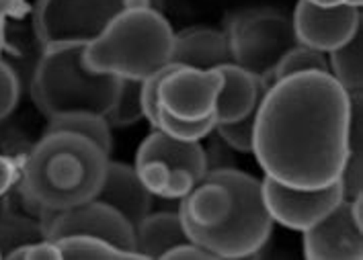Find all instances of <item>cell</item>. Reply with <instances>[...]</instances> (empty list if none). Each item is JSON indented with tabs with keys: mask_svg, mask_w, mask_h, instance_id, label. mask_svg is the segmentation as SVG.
I'll return each mask as SVG.
<instances>
[{
	"mask_svg": "<svg viewBox=\"0 0 363 260\" xmlns=\"http://www.w3.org/2000/svg\"><path fill=\"white\" fill-rule=\"evenodd\" d=\"M351 96L330 72L271 82L257 105L252 154L265 176L294 188L339 181L349 156Z\"/></svg>",
	"mask_w": 363,
	"mask_h": 260,
	"instance_id": "6da1fadb",
	"label": "cell"
},
{
	"mask_svg": "<svg viewBox=\"0 0 363 260\" xmlns=\"http://www.w3.org/2000/svg\"><path fill=\"white\" fill-rule=\"evenodd\" d=\"M109 154L70 131H45L29 152L21 191L45 211H64L93 201L103 185Z\"/></svg>",
	"mask_w": 363,
	"mask_h": 260,
	"instance_id": "7a4b0ae2",
	"label": "cell"
},
{
	"mask_svg": "<svg viewBox=\"0 0 363 260\" xmlns=\"http://www.w3.org/2000/svg\"><path fill=\"white\" fill-rule=\"evenodd\" d=\"M172 39L174 31L160 11H121L86 43L84 64L93 72L144 80L171 64Z\"/></svg>",
	"mask_w": 363,
	"mask_h": 260,
	"instance_id": "3957f363",
	"label": "cell"
},
{
	"mask_svg": "<svg viewBox=\"0 0 363 260\" xmlns=\"http://www.w3.org/2000/svg\"><path fill=\"white\" fill-rule=\"evenodd\" d=\"M86 43H57L43 47L33 80L31 96L48 119L72 113L107 115L113 107L121 78L93 72L84 64Z\"/></svg>",
	"mask_w": 363,
	"mask_h": 260,
	"instance_id": "277c9868",
	"label": "cell"
},
{
	"mask_svg": "<svg viewBox=\"0 0 363 260\" xmlns=\"http://www.w3.org/2000/svg\"><path fill=\"white\" fill-rule=\"evenodd\" d=\"M203 181L222 183L230 191L232 207L226 220L218 225L201 227L179 211L187 238L211 252L216 259H249L261 252L273 232L261 181L236 168L208 170Z\"/></svg>",
	"mask_w": 363,
	"mask_h": 260,
	"instance_id": "5b68a950",
	"label": "cell"
},
{
	"mask_svg": "<svg viewBox=\"0 0 363 260\" xmlns=\"http://www.w3.org/2000/svg\"><path fill=\"white\" fill-rule=\"evenodd\" d=\"M226 35L232 62L263 84L273 82L281 57L298 45L291 17L275 9H247L232 15Z\"/></svg>",
	"mask_w": 363,
	"mask_h": 260,
	"instance_id": "8992f818",
	"label": "cell"
},
{
	"mask_svg": "<svg viewBox=\"0 0 363 260\" xmlns=\"http://www.w3.org/2000/svg\"><path fill=\"white\" fill-rule=\"evenodd\" d=\"M105 0H38L33 29L43 47L57 43H89L113 19Z\"/></svg>",
	"mask_w": 363,
	"mask_h": 260,
	"instance_id": "52a82bcc",
	"label": "cell"
},
{
	"mask_svg": "<svg viewBox=\"0 0 363 260\" xmlns=\"http://www.w3.org/2000/svg\"><path fill=\"white\" fill-rule=\"evenodd\" d=\"M48 240L64 236H95L125 252H135V227L115 207L99 199L56 211L50 215L43 230ZM138 254V252H135Z\"/></svg>",
	"mask_w": 363,
	"mask_h": 260,
	"instance_id": "ba28073f",
	"label": "cell"
},
{
	"mask_svg": "<svg viewBox=\"0 0 363 260\" xmlns=\"http://www.w3.org/2000/svg\"><path fill=\"white\" fill-rule=\"evenodd\" d=\"M308 260H362V197L343 199L323 220L304 230Z\"/></svg>",
	"mask_w": 363,
	"mask_h": 260,
	"instance_id": "9c48e42d",
	"label": "cell"
},
{
	"mask_svg": "<svg viewBox=\"0 0 363 260\" xmlns=\"http://www.w3.org/2000/svg\"><path fill=\"white\" fill-rule=\"evenodd\" d=\"M261 191L271 220L296 232L308 230L345 199L339 181L323 188H294L265 176Z\"/></svg>",
	"mask_w": 363,
	"mask_h": 260,
	"instance_id": "30bf717a",
	"label": "cell"
},
{
	"mask_svg": "<svg viewBox=\"0 0 363 260\" xmlns=\"http://www.w3.org/2000/svg\"><path fill=\"white\" fill-rule=\"evenodd\" d=\"M291 23L300 45L326 54L357 33L362 27V13L359 6L349 2L339 6H318L310 0H300Z\"/></svg>",
	"mask_w": 363,
	"mask_h": 260,
	"instance_id": "8fae6325",
	"label": "cell"
},
{
	"mask_svg": "<svg viewBox=\"0 0 363 260\" xmlns=\"http://www.w3.org/2000/svg\"><path fill=\"white\" fill-rule=\"evenodd\" d=\"M222 89L220 70H197L179 66L160 82L158 103L162 109L181 119H203L216 111Z\"/></svg>",
	"mask_w": 363,
	"mask_h": 260,
	"instance_id": "7c38bea8",
	"label": "cell"
},
{
	"mask_svg": "<svg viewBox=\"0 0 363 260\" xmlns=\"http://www.w3.org/2000/svg\"><path fill=\"white\" fill-rule=\"evenodd\" d=\"M152 197V193L142 185L134 166L109 160L103 176V185L95 199L115 207L135 227L150 213Z\"/></svg>",
	"mask_w": 363,
	"mask_h": 260,
	"instance_id": "4fadbf2b",
	"label": "cell"
},
{
	"mask_svg": "<svg viewBox=\"0 0 363 260\" xmlns=\"http://www.w3.org/2000/svg\"><path fill=\"white\" fill-rule=\"evenodd\" d=\"M171 64L197 70H218L224 64H232L226 31L211 27H191L174 33Z\"/></svg>",
	"mask_w": 363,
	"mask_h": 260,
	"instance_id": "5bb4252c",
	"label": "cell"
},
{
	"mask_svg": "<svg viewBox=\"0 0 363 260\" xmlns=\"http://www.w3.org/2000/svg\"><path fill=\"white\" fill-rule=\"evenodd\" d=\"M218 70L222 74V89L218 93L213 111L216 123L238 121L255 111L269 84H263L234 62L220 66Z\"/></svg>",
	"mask_w": 363,
	"mask_h": 260,
	"instance_id": "9a60e30c",
	"label": "cell"
},
{
	"mask_svg": "<svg viewBox=\"0 0 363 260\" xmlns=\"http://www.w3.org/2000/svg\"><path fill=\"white\" fill-rule=\"evenodd\" d=\"M146 160H160L169 168H185L191 172L195 183H201L208 174V156L199 142L174 140L158 128H154L152 133L138 148L135 164Z\"/></svg>",
	"mask_w": 363,
	"mask_h": 260,
	"instance_id": "2e32d148",
	"label": "cell"
},
{
	"mask_svg": "<svg viewBox=\"0 0 363 260\" xmlns=\"http://www.w3.org/2000/svg\"><path fill=\"white\" fill-rule=\"evenodd\" d=\"M189 242L179 213H148L135 225V252L142 259L160 260L174 246Z\"/></svg>",
	"mask_w": 363,
	"mask_h": 260,
	"instance_id": "e0dca14e",
	"label": "cell"
},
{
	"mask_svg": "<svg viewBox=\"0 0 363 260\" xmlns=\"http://www.w3.org/2000/svg\"><path fill=\"white\" fill-rule=\"evenodd\" d=\"M230 207L232 197L226 186L213 181H201L193 186V191L185 199H181L179 211H183L193 223L210 227L226 220Z\"/></svg>",
	"mask_w": 363,
	"mask_h": 260,
	"instance_id": "ac0fdd59",
	"label": "cell"
},
{
	"mask_svg": "<svg viewBox=\"0 0 363 260\" xmlns=\"http://www.w3.org/2000/svg\"><path fill=\"white\" fill-rule=\"evenodd\" d=\"M56 242L60 260H140L135 252H125L95 236H64Z\"/></svg>",
	"mask_w": 363,
	"mask_h": 260,
	"instance_id": "d6986e66",
	"label": "cell"
},
{
	"mask_svg": "<svg viewBox=\"0 0 363 260\" xmlns=\"http://www.w3.org/2000/svg\"><path fill=\"white\" fill-rule=\"evenodd\" d=\"M330 54V74L349 94L362 93V27L347 43Z\"/></svg>",
	"mask_w": 363,
	"mask_h": 260,
	"instance_id": "ffe728a7",
	"label": "cell"
},
{
	"mask_svg": "<svg viewBox=\"0 0 363 260\" xmlns=\"http://www.w3.org/2000/svg\"><path fill=\"white\" fill-rule=\"evenodd\" d=\"M45 131H70L78 133L91 142H95L101 149H105L107 154L111 152V125L107 123V119L103 115L95 113H72V115H62L56 119H50L48 130Z\"/></svg>",
	"mask_w": 363,
	"mask_h": 260,
	"instance_id": "44dd1931",
	"label": "cell"
},
{
	"mask_svg": "<svg viewBox=\"0 0 363 260\" xmlns=\"http://www.w3.org/2000/svg\"><path fill=\"white\" fill-rule=\"evenodd\" d=\"M107 123L113 128H128L144 119L142 109V80L135 78H121L119 93L115 98L111 111L105 115Z\"/></svg>",
	"mask_w": 363,
	"mask_h": 260,
	"instance_id": "7402d4cb",
	"label": "cell"
},
{
	"mask_svg": "<svg viewBox=\"0 0 363 260\" xmlns=\"http://www.w3.org/2000/svg\"><path fill=\"white\" fill-rule=\"evenodd\" d=\"M300 72H330L328 68V60L323 52H316L306 45H296L281 57V62L275 68L273 82L279 78H286L291 74H300Z\"/></svg>",
	"mask_w": 363,
	"mask_h": 260,
	"instance_id": "603a6c76",
	"label": "cell"
},
{
	"mask_svg": "<svg viewBox=\"0 0 363 260\" xmlns=\"http://www.w3.org/2000/svg\"><path fill=\"white\" fill-rule=\"evenodd\" d=\"M216 128V119L213 115L203 117V119H181L174 117L167 109L160 107L158 111V130L169 133L174 140H183V142H199L203 137H208L213 133Z\"/></svg>",
	"mask_w": 363,
	"mask_h": 260,
	"instance_id": "cb8c5ba5",
	"label": "cell"
},
{
	"mask_svg": "<svg viewBox=\"0 0 363 260\" xmlns=\"http://www.w3.org/2000/svg\"><path fill=\"white\" fill-rule=\"evenodd\" d=\"M255 117L257 109L249 113L247 117L238 119V121H230V123H216V133L220 135V140L228 146L236 149L240 154H252V135H255Z\"/></svg>",
	"mask_w": 363,
	"mask_h": 260,
	"instance_id": "d4e9b609",
	"label": "cell"
},
{
	"mask_svg": "<svg viewBox=\"0 0 363 260\" xmlns=\"http://www.w3.org/2000/svg\"><path fill=\"white\" fill-rule=\"evenodd\" d=\"M174 68H179V66L177 64H169L162 70H158L156 74L142 80V109H144V117L148 119V123L152 128H158V111H160L158 89H160V82L167 78V74H171Z\"/></svg>",
	"mask_w": 363,
	"mask_h": 260,
	"instance_id": "484cf974",
	"label": "cell"
},
{
	"mask_svg": "<svg viewBox=\"0 0 363 260\" xmlns=\"http://www.w3.org/2000/svg\"><path fill=\"white\" fill-rule=\"evenodd\" d=\"M19 78L15 74V70L6 62L0 60V121L15 111L19 103Z\"/></svg>",
	"mask_w": 363,
	"mask_h": 260,
	"instance_id": "4316f807",
	"label": "cell"
},
{
	"mask_svg": "<svg viewBox=\"0 0 363 260\" xmlns=\"http://www.w3.org/2000/svg\"><path fill=\"white\" fill-rule=\"evenodd\" d=\"M135 172L142 181V185L146 186L152 195L160 197V193L164 191V186L171 179V168L167 166L164 162L160 160H146V162H140L135 164Z\"/></svg>",
	"mask_w": 363,
	"mask_h": 260,
	"instance_id": "83f0119b",
	"label": "cell"
},
{
	"mask_svg": "<svg viewBox=\"0 0 363 260\" xmlns=\"http://www.w3.org/2000/svg\"><path fill=\"white\" fill-rule=\"evenodd\" d=\"M6 256L11 260H60V250H57L56 242L39 238V240L23 242L17 248H13Z\"/></svg>",
	"mask_w": 363,
	"mask_h": 260,
	"instance_id": "f1b7e54d",
	"label": "cell"
},
{
	"mask_svg": "<svg viewBox=\"0 0 363 260\" xmlns=\"http://www.w3.org/2000/svg\"><path fill=\"white\" fill-rule=\"evenodd\" d=\"M339 183L343 186V197L347 201L362 197V152H349Z\"/></svg>",
	"mask_w": 363,
	"mask_h": 260,
	"instance_id": "f546056e",
	"label": "cell"
},
{
	"mask_svg": "<svg viewBox=\"0 0 363 260\" xmlns=\"http://www.w3.org/2000/svg\"><path fill=\"white\" fill-rule=\"evenodd\" d=\"M197 185L189 170L185 168H171V179L160 193V199H185Z\"/></svg>",
	"mask_w": 363,
	"mask_h": 260,
	"instance_id": "4dcf8cb0",
	"label": "cell"
},
{
	"mask_svg": "<svg viewBox=\"0 0 363 260\" xmlns=\"http://www.w3.org/2000/svg\"><path fill=\"white\" fill-rule=\"evenodd\" d=\"M216 256L195 242H183L164 254V260H213Z\"/></svg>",
	"mask_w": 363,
	"mask_h": 260,
	"instance_id": "1f68e13d",
	"label": "cell"
},
{
	"mask_svg": "<svg viewBox=\"0 0 363 260\" xmlns=\"http://www.w3.org/2000/svg\"><path fill=\"white\" fill-rule=\"evenodd\" d=\"M17 183V168L15 162L6 156H0V197H4L13 185Z\"/></svg>",
	"mask_w": 363,
	"mask_h": 260,
	"instance_id": "d6a6232c",
	"label": "cell"
},
{
	"mask_svg": "<svg viewBox=\"0 0 363 260\" xmlns=\"http://www.w3.org/2000/svg\"><path fill=\"white\" fill-rule=\"evenodd\" d=\"M105 2L113 9L115 13H121V0H105ZM152 4L156 11H160L164 6V0H152Z\"/></svg>",
	"mask_w": 363,
	"mask_h": 260,
	"instance_id": "836d02e7",
	"label": "cell"
},
{
	"mask_svg": "<svg viewBox=\"0 0 363 260\" xmlns=\"http://www.w3.org/2000/svg\"><path fill=\"white\" fill-rule=\"evenodd\" d=\"M310 2H314L318 6H339V4H345L349 0H310Z\"/></svg>",
	"mask_w": 363,
	"mask_h": 260,
	"instance_id": "e575fe53",
	"label": "cell"
},
{
	"mask_svg": "<svg viewBox=\"0 0 363 260\" xmlns=\"http://www.w3.org/2000/svg\"><path fill=\"white\" fill-rule=\"evenodd\" d=\"M2 47H4V27L0 25V52H2Z\"/></svg>",
	"mask_w": 363,
	"mask_h": 260,
	"instance_id": "d590c367",
	"label": "cell"
},
{
	"mask_svg": "<svg viewBox=\"0 0 363 260\" xmlns=\"http://www.w3.org/2000/svg\"><path fill=\"white\" fill-rule=\"evenodd\" d=\"M363 0H349V4H355V6H362Z\"/></svg>",
	"mask_w": 363,
	"mask_h": 260,
	"instance_id": "8d00e7d4",
	"label": "cell"
},
{
	"mask_svg": "<svg viewBox=\"0 0 363 260\" xmlns=\"http://www.w3.org/2000/svg\"><path fill=\"white\" fill-rule=\"evenodd\" d=\"M0 256H2V252H0Z\"/></svg>",
	"mask_w": 363,
	"mask_h": 260,
	"instance_id": "74e56055",
	"label": "cell"
}]
</instances>
